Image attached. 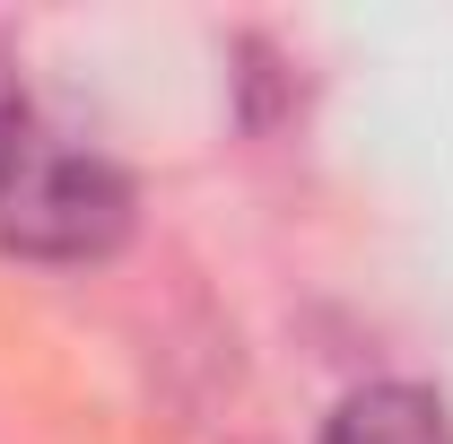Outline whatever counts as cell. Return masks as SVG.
<instances>
[{
    "label": "cell",
    "instance_id": "obj_1",
    "mask_svg": "<svg viewBox=\"0 0 453 444\" xmlns=\"http://www.w3.org/2000/svg\"><path fill=\"white\" fill-rule=\"evenodd\" d=\"M131 174L70 122L0 96V253L18 262H105L131 235Z\"/></svg>",
    "mask_w": 453,
    "mask_h": 444
},
{
    "label": "cell",
    "instance_id": "obj_2",
    "mask_svg": "<svg viewBox=\"0 0 453 444\" xmlns=\"http://www.w3.org/2000/svg\"><path fill=\"white\" fill-rule=\"evenodd\" d=\"M323 444H453V410L427 384H366L323 418Z\"/></svg>",
    "mask_w": 453,
    "mask_h": 444
}]
</instances>
